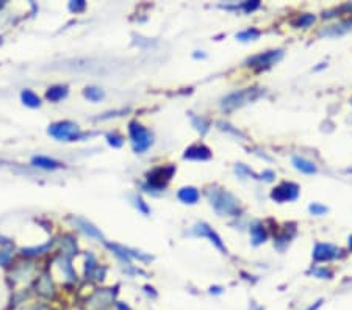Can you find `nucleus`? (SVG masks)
Listing matches in <instances>:
<instances>
[{"instance_id": "nucleus-1", "label": "nucleus", "mask_w": 352, "mask_h": 310, "mask_svg": "<svg viewBox=\"0 0 352 310\" xmlns=\"http://www.w3.org/2000/svg\"><path fill=\"white\" fill-rule=\"evenodd\" d=\"M208 199L218 215H237L240 211V204L237 198L226 190L211 188L208 191Z\"/></svg>"}, {"instance_id": "nucleus-2", "label": "nucleus", "mask_w": 352, "mask_h": 310, "mask_svg": "<svg viewBox=\"0 0 352 310\" xmlns=\"http://www.w3.org/2000/svg\"><path fill=\"white\" fill-rule=\"evenodd\" d=\"M263 94H265V91L262 88H244V89L230 92L229 96L224 98L221 102V107L226 111H232V110H237V108H240L249 102L257 101Z\"/></svg>"}, {"instance_id": "nucleus-3", "label": "nucleus", "mask_w": 352, "mask_h": 310, "mask_svg": "<svg viewBox=\"0 0 352 310\" xmlns=\"http://www.w3.org/2000/svg\"><path fill=\"white\" fill-rule=\"evenodd\" d=\"M118 296V290L114 288H102L94 292L86 299L88 310H108L111 305H114Z\"/></svg>"}, {"instance_id": "nucleus-4", "label": "nucleus", "mask_w": 352, "mask_h": 310, "mask_svg": "<svg viewBox=\"0 0 352 310\" xmlns=\"http://www.w3.org/2000/svg\"><path fill=\"white\" fill-rule=\"evenodd\" d=\"M175 168L174 166H168V168H155L153 171H150L147 174V185L146 188H150L152 191H160L166 187L168 180L172 177ZM149 190V191H150Z\"/></svg>"}, {"instance_id": "nucleus-5", "label": "nucleus", "mask_w": 352, "mask_h": 310, "mask_svg": "<svg viewBox=\"0 0 352 310\" xmlns=\"http://www.w3.org/2000/svg\"><path fill=\"white\" fill-rule=\"evenodd\" d=\"M49 133L52 137H55L56 140H63V141H74V140H79L82 137L77 124L69 122V121L53 124V126L49 129Z\"/></svg>"}, {"instance_id": "nucleus-6", "label": "nucleus", "mask_w": 352, "mask_h": 310, "mask_svg": "<svg viewBox=\"0 0 352 310\" xmlns=\"http://www.w3.org/2000/svg\"><path fill=\"white\" fill-rule=\"evenodd\" d=\"M129 130H130V137H132V143H133L135 150L138 153L146 152L152 144V135L138 122H132Z\"/></svg>"}, {"instance_id": "nucleus-7", "label": "nucleus", "mask_w": 352, "mask_h": 310, "mask_svg": "<svg viewBox=\"0 0 352 310\" xmlns=\"http://www.w3.org/2000/svg\"><path fill=\"white\" fill-rule=\"evenodd\" d=\"M299 196V187L296 183L293 182H283L280 183L277 188L272 190L271 193V198L276 201V202H290V201H295L296 198Z\"/></svg>"}, {"instance_id": "nucleus-8", "label": "nucleus", "mask_w": 352, "mask_h": 310, "mask_svg": "<svg viewBox=\"0 0 352 310\" xmlns=\"http://www.w3.org/2000/svg\"><path fill=\"white\" fill-rule=\"evenodd\" d=\"M282 55H283L282 50H268L265 53H259V55L252 56L250 60H247V63L252 68L265 69V68H269V66L276 65L277 61L282 58Z\"/></svg>"}, {"instance_id": "nucleus-9", "label": "nucleus", "mask_w": 352, "mask_h": 310, "mask_svg": "<svg viewBox=\"0 0 352 310\" xmlns=\"http://www.w3.org/2000/svg\"><path fill=\"white\" fill-rule=\"evenodd\" d=\"M340 256V249L332 244H324V243H318L315 246L313 251V259L316 262H326V260H332L337 259Z\"/></svg>"}, {"instance_id": "nucleus-10", "label": "nucleus", "mask_w": 352, "mask_h": 310, "mask_svg": "<svg viewBox=\"0 0 352 310\" xmlns=\"http://www.w3.org/2000/svg\"><path fill=\"white\" fill-rule=\"evenodd\" d=\"M194 234L196 235H199V237H207V238H210V241L216 246V247H219V249L222 251V253H227V249H226V246L222 244V241H221V237L208 226V224H205V223H199V224H196V227H194Z\"/></svg>"}, {"instance_id": "nucleus-11", "label": "nucleus", "mask_w": 352, "mask_h": 310, "mask_svg": "<svg viewBox=\"0 0 352 310\" xmlns=\"http://www.w3.org/2000/svg\"><path fill=\"white\" fill-rule=\"evenodd\" d=\"M185 159L189 160H208L211 157V152L207 146L204 144H196V146H191L185 150Z\"/></svg>"}, {"instance_id": "nucleus-12", "label": "nucleus", "mask_w": 352, "mask_h": 310, "mask_svg": "<svg viewBox=\"0 0 352 310\" xmlns=\"http://www.w3.org/2000/svg\"><path fill=\"white\" fill-rule=\"evenodd\" d=\"M36 293L46 299H50L53 298L55 295V288H53V284L50 281V277L49 276H43L38 279V282H36Z\"/></svg>"}, {"instance_id": "nucleus-13", "label": "nucleus", "mask_w": 352, "mask_h": 310, "mask_svg": "<svg viewBox=\"0 0 352 310\" xmlns=\"http://www.w3.org/2000/svg\"><path fill=\"white\" fill-rule=\"evenodd\" d=\"M179 199L185 204H196L199 201V191L194 187H185L179 191Z\"/></svg>"}, {"instance_id": "nucleus-14", "label": "nucleus", "mask_w": 352, "mask_h": 310, "mask_svg": "<svg viewBox=\"0 0 352 310\" xmlns=\"http://www.w3.org/2000/svg\"><path fill=\"white\" fill-rule=\"evenodd\" d=\"M293 165L296 169H299L301 172L304 174H315L316 172V166L313 162L307 160V159H302V157H295L293 159Z\"/></svg>"}, {"instance_id": "nucleus-15", "label": "nucleus", "mask_w": 352, "mask_h": 310, "mask_svg": "<svg viewBox=\"0 0 352 310\" xmlns=\"http://www.w3.org/2000/svg\"><path fill=\"white\" fill-rule=\"evenodd\" d=\"M250 235H252V243L253 244H262L266 241V230L263 229L262 224H253L250 227Z\"/></svg>"}, {"instance_id": "nucleus-16", "label": "nucleus", "mask_w": 352, "mask_h": 310, "mask_svg": "<svg viewBox=\"0 0 352 310\" xmlns=\"http://www.w3.org/2000/svg\"><path fill=\"white\" fill-rule=\"evenodd\" d=\"M85 234H88L89 237H94V238H97V240H104V237H102V234L95 229L92 224H89V223H86V221H83V220H75L74 221Z\"/></svg>"}, {"instance_id": "nucleus-17", "label": "nucleus", "mask_w": 352, "mask_h": 310, "mask_svg": "<svg viewBox=\"0 0 352 310\" xmlns=\"http://www.w3.org/2000/svg\"><path fill=\"white\" fill-rule=\"evenodd\" d=\"M31 163H33L35 166L38 168H44V169H56L60 168L61 165L52 159H47V157H35L33 160H31Z\"/></svg>"}, {"instance_id": "nucleus-18", "label": "nucleus", "mask_w": 352, "mask_h": 310, "mask_svg": "<svg viewBox=\"0 0 352 310\" xmlns=\"http://www.w3.org/2000/svg\"><path fill=\"white\" fill-rule=\"evenodd\" d=\"M21 98H22V101H24V104L25 105H28V107H31V108H35V107H40V104H41V101H40V98L35 94L33 91H30V89H25V91H22V94H21Z\"/></svg>"}, {"instance_id": "nucleus-19", "label": "nucleus", "mask_w": 352, "mask_h": 310, "mask_svg": "<svg viewBox=\"0 0 352 310\" xmlns=\"http://www.w3.org/2000/svg\"><path fill=\"white\" fill-rule=\"evenodd\" d=\"M66 94H68V89L65 86H55L47 91V99L52 102H58L60 99L66 98Z\"/></svg>"}, {"instance_id": "nucleus-20", "label": "nucleus", "mask_w": 352, "mask_h": 310, "mask_svg": "<svg viewBox=\"0 0 352 310\" xmlns=\"http://www.w3.org/2000/svg\"><path fill=\"white\" fill-rule=\"evenodd\" d=\"M259 36H260V32H259V30H255V28H247V30H244V32H241V33L237 35V38H238L240 41L257 40Z\"/></svg>"}, {"instance_id": "nucleus-21", "label": "nucleus", "mask_w": 352, "mask_h": 310, "mask_svg": "<svg viewBox=\"0 0 352 310\" xmlns=\"http://www.w3.org/2000/svg\"><path fill=\"white\" fill-rule=\"evenodd\" d=\"M85 96L92 102H97V101H101L104 98V91L99 89V88H86Z\"/></svg>"}, {"instance_id": "nucleus-22", "label": "nucleus", "mask_w": 352, "mask_h": 310, "mask_svg": "<svg viewBox=\"0 0 352 310\" xmlns=\"http://www.w3.org/2000/svg\"><path fill=\"white\" fill-rule=\"evenodd\" d=\"M313 22H315V16H313V14H302V16L295 22V25H296V27L307 28V27H310Z\"/></svg>"}, {"instance_id": "nucleus-23", "label": "nucleus", "mask_w": 352, "mask_h": 310, "mask_svg": "<svg viewBox=\"0 0 352 310\" xmlns=\"http://www.w3.org/2000/svg\"><path fill=\"white\" fill-rule=\"evenodd\" d=\"M193 122H194L196 129L201 130L202 133H205V132L208 130V122H207L204 118H196V116H193Z\"/></svg>"}, {"instance_id": "nucleus-24", "label": "nucleus", "mask_w": 352, "mask_h": 310, "mask_svg": "<svg viewBox=\"0 0 352 310\" xmlns=\"http://www.w3.org/2000/svg\"><path fill=\"white\" fill-rule=\"evenodd\" d=\"M311 274H315L319 279L332 277V271L330 269H326V268H315V269H311Z\"/></svg>"}, {"instance_id": "nucleus-25", "label": "nucleus", "mask_w": 352, "mask_h": 310, "mask_svg": "<svg viewBox=\"0 0 352 310\" xmlns=\"http://www.w3.org/2000/svg\"><path fill=\"white\" fill-rule=\"evenodd\" d=\"M310 211H311L313 215H324V213L327 211V207L319 205V204H311V205H310Z\"/></svg>"}, {"instance_id": "nucleus-26", "label": "nucleus", "mask_w": 352, "mask_h": 310, "mask_svg": "<svg viewBox=\"0 0 352 310\" xmlns=\"http://www.w3.org/2000/svg\"><path fill=\"white\" fill-rule=\"evenodd\" d=\"M260 7V2H257V0H255V2H244L243 5H241V8L244 10V11H253V10H257Z\"/></svg>"}, {"instance_id": "nucleus-27", "label": "nucleus", "mask_w": 352, "mask_h": 310, "mask_svg": "<svg viewBox=\"0 0 352 310\" xmlns=\"http://www.w3.org/2000/svg\"><path fill=\"white\" fill-rule=\"evenodd\" d=\"M108 143L111 144V146H114V147H119V146H122V138L121 137H116V135H108Z\"/></svg>"}, {"instance_id": "nucleus-28", "label": "nucleus", "mask_w": 352, "mask_h": 310, "mask_svg": "<svg viewBox=\"0 0 352 310\" xmlns=\"http://www.w3.org/2000/svg\"><path fill=\"white\" fill-rule=\"evenodd\" d=\"M237 172H238V174H247V176H252L253 179H257V177H255V174H253L247 166H244V165H238V166H237Z\"/></svg>"}, {"instance_id": "nucleus-29", "label": "nucleus", "mask_w": 352, "mask_h": 310, "mask_svg": "<svg viewBox=\"0 0 352 310\" xmlns=\"http://www.w3.org/2000/svg\"><path fill=\"white\" fill-rule=\"evenodd\" d=\"M69 8L72 10V11H80V10H83L85 8V2H79V4H75V2H72L71 5H69Z\"/></svg>"}, {"instance_id": "nucleus-30", "label": "nucleus", "mask_w": 352, "mask_h": 310, "mask_svg": "<svg viewBox=\"0 0 352 310\" xmlns=\"http://www.w3.org/2000/svg\"><path fill=\"white\" fill-rule=\"evenodd\" d=\"M114 307H116V310H132L125 302H121V301H116L114 302Z\"/></svg>"}, {"instance_id": "nucleus-31", "label": "nucleus", "mask_w": 352, "mask_h": 310, "mask_svg": "<svg viewBox=\"0 0 352 310\" xmlns=\"http://www.w3.org/2000/svg\"><path fill=\"white\" fill-rule=\"evenodd\" d=\"M323 302H324L323 299H319V301H316L315 304H311V305H310V307H308L307 310H318L319 307H321V305H323Z\"/></svg>"}, {"instance_id": "nucleus-32", "label": "nucleus", "mask_w": 352, "mask_h": 310, "mask_svg": "<svg viewBox=\"0 0 352 310\" xmlns=\"http://www.w3.org/2000/svg\"><path fill=\"white\" fill-rule=\"evenodd\" d=\"M349 244H350V247H352V237L349 238Z\"/></svg>"}]
</instances>
